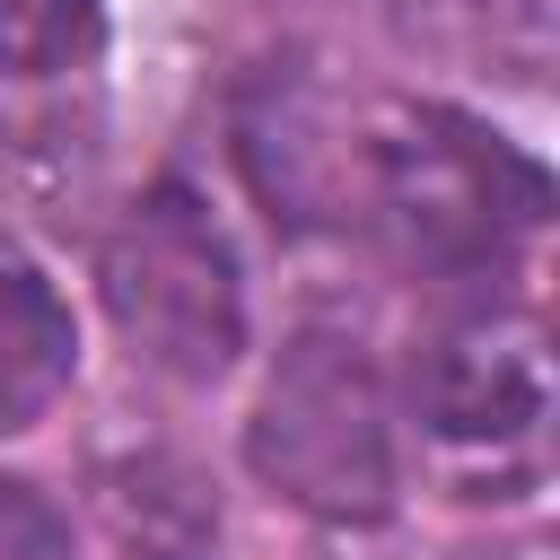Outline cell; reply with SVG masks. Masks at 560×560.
<instances>
[{
	"label": "cell",
	"instance_id": "cell-1",
	"mask_svg": "<svg viewBox=\"0 0 560 560\" xmlns=\"http://www.w3.org/2000/svg\"><path fill=\"white\" fill-rule=\"evenodd\" d=\"M350 210L385 236L411 280L499 289L534 262L551 219V175L464 105L385 96L359 114L350 140Z\"/></svg>",
	"mask_w": 560,
	"mask_h": 560
},
{
	"label": "cell",
	"instance_id": "cell-2",
	"mask_svg": "<svg viewBox=\"0 0 560 560\" xmlns=\"http://www.w3.org/2000/svg\"><path fill=\"white\" fill-rule=\"evenodd\" d=\"M245 464L315 525H385L402 508V411L350 324H298L245 411Z\"/></svg>",
	"mask_w": 560,
	"mask_h": 560
},
{
	"label": "cell",
	"instance_id": "cell-3",
	"mask_svg": "<svg viewBox=\"0 0 560 560\" xmlns=\"http://www.w3.org/2000/svg\"><path fill=\"white\" fill-rule=\"evenodd\" d=\"M411 438L464 499H516L542 481L551 429V350L542 315L499 289H455L446 315L420 332L402 402Z\"/></svg>",
	"mask_w": 560,
	"mask_h": 560
},
{
	"label": "cell",
	"instance_id": "cell-4",
	"mask_svg": "<svg viewBox=\"0 0 560 560\" xmlns=\"http://www.w3.org/2000/svg\"><path fill=\"white\" fill-rule=\"evenodd\" d=\"M96 298H105L122 350L184 394L219 385L245 359V271H236L228 228L210 219V201L184 175L140 184L105 219Z\"/></svg>",
	"mask_w": 560,
	"mask_h": 560
},
{
	"label": "cell",
	"instance_id": "cell-5",
	"mask_svg": "<svg viewBox=\"0 0 560 560\" xmlns=\"http://www.w3.org/2000/svg\"><path fill=\"white\" fill-rule=\"evenodd\" d=\"M88 508L114 560H219V534H228L210 472L166 438L105 446L88 464Z\"/></svg>",
	"mask_w": 560,
	"mask_h": 560
},
{
	"label": "cell",
	"instance_id": "cell-6",
	"mask_svg": "<svg viewBox=\"0 0 560 560\" xmlns=\"http://www.w3.org/2000/svg\"><path fill=\"white\" fill-rule=\"evenodd\" d=\"M350 140L359 122H341L306 79H254L236 105V158L254 175V192L271 201V219H341L350 210Z\"/></svg>",
	"mask_w": 560,
	"mask_h": 560
},
{
	"label": "cell",
	"instance_id": "cell-7",
	"mask_svg": "<svg viewBox=\"0 0 560 560\" xmlns=\"http://www.w3.org/2000/svg\"><path fill=\"white\" fill-rule=\"evenodd\" d=\"M79 376V324L44 262L0 228V438L35 429Z\"/></svg>",
	"mask_w": 560,
	"mask_h": 560
},
{
	"label": "cell",
	"instance_id": "cell-8",
	"mask_svg": "<svg viewBox=\"0 0 560 560\" xmlns=\"http://www.w3.org/2000/svg\"><path fill=\"white\" fill-rule=\"evenodd\" d=\"M105 35L96 0H0V79H44L88 61Z\"/></svg>",
	"mask_w": 560,
	"mask_h": 560
},
{
	"label": "cell",
	"instance_id": "cell-9",
	"mask_svg": "<svg viewBox=\"0 0 560 560\" xmlns=\"http://www.w3.org/2000/svg\"><path fill=\"white\" fill-rule=\"evenodd\" d=\"M446 560H542V551H446Z\"/></svg>",
	"mask_w": 560,
	"mask_h": 560
}]
</instances>
